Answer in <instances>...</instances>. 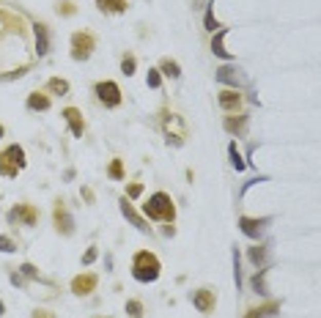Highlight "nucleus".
I'll return each mask as SVG.
<instances>
[{
	"instance_id": "f257e3e1",
	"label": "nucleus",
	"mask_w": 321,
	"mask_h": 318,
	"mask_svg": "<svg viewBox=\"0 0 321 318\" xmlns=\"http://www.w3.org/2000/svg\"><path fill=\"white\" fill-rule=\"evenodd\" d=\"M132 274H135L138 283H154L159 277V261H157L154 252H148V250L138 252L135 261H132Z\"/></svg>"
},
{
	"instance_id": "f03ea898",
	"label": "nucleus",
	"mask_w": 321,
	"mask_h": 318,
	"mask_svg": "<svg viewBox=\"0 0 321 318\" xmlns=\"http://www.w3.org/2000/svg\"><path fill=\"white\" fill-rule=\"evenodd\" d=\"M143 211L148 214L151 220H167L171 222L176 217V209H173V201L167 197L165 192H157L148 197V203H143Z\"/></svg>"
},
{
	"instance_id": "7ed1b4c3",
	"label": "nucleus",
	"mask_w": 321,
	"mask_h": 318,
	"mask_svg": "<svg viewBox=\"0 0 321 318\" xmlns=\"http://www.w3.org/2000/svg\"><path fill=\"white\" fill-rule=\"evenodd\" d=\"M25 168V151H22L20 146H9L0 154V173L3 176H17V173Z\"/></svg>"
},
{
	"instance_id": "20e7f679",
	"label": "nucleus",
	"mask_w": 321,
	"mask_h": 318,
	"mask_svg": "<svg viewBox=\"0 0 321 318\" xmlns=\"http://www.w3.org/2000/svg\"><path fill=\"white\" fill-rule=\"evenodd\" d=\"M93 52V36L91 33H74L71 36V58L74 61H88Z\"/></svg>"
},
{
	"instance_id": "39448f33",
	"label": "nucleus",
	"mask_w": 321,
	"mask_h": 318,
	"mask_svg": "<svg viewBox=\"0 0 321 318\" xmlns=\"http://www.w3.org/2000/svg\"><path fill=\"white\" fill-rule=\"evenodd\" d=\"M36 220H39V214L33 206H28V203H17L14 209L9 211V222L11 225H36Z\"/></svg>"
},
{
	"instance_id": "423d86ee",
	"label": "nucleus",
	"mask_w": 321,
	"mask_h": 318,
	"mask_svg": "<svg viewBox=\"0 0 321 318\" xmlns=\"http://www.w3.org/2000/svg\"><path fill=\"white\" fill-rule=\"evenodd\" d=\"M96 96H99L102 105H107V107H118L121 105V91H118V85L116 83H99L96 85Z\"/></svg>"
},
{
	"instance_id": "0eeeda50",
	"label": "nucleus",
	"mask_w": 321,
	"mask_h": 318,
	"mask_svg": "<svg viewBox=\"0 0 321 318\" xmlns=\"http://www.w3.org/2000/svg\"><path fill=\"white\" fill-rule=\"evenodd\" d=\"M217 83L231 85V88L236 91L239 85H247V77H244L236 66H222V69H217Z\"/></svg>"
},
{
	"instance_id": "6e6552de",
	"label": "nucleus",
	"mask_w": 321,
	"mask_h": 318,
	"mask_svg": "<svg viewBox=\"0 0 321 318\" xmlns=\"http://www.w3.org/2000/svg\"><path fill=\"white\" fill-rule=\"evenodd\" d=\"M269 225V217H263V220H250V217H242L239 220V228H242V233L244 236H250V239H258L263 233V228Z\"/></svg>"
},
{
	"instance_id": "1a4fd4ad",
	"label": "nucleus",
	"mask_w": 321,
	"mask_h": 318,
	"mask_svg": "<svg viewBox=\"0 0 321 318\" xmlns=\"http://www.w3.org/2000/svg\"><path fill=\"white\" fill-rule=\"evenodd\" d=\"M214 302H217V299H214V291H195V293H192V305H195L198 310H200V313H212V310H214Z\"/></svg>"
},
{
	"instance_id": "9d476101",
	"label": "nucleus",
	"mask_w": 321,
	"mask_h": 318,
	"mask_svg": "<svg viewBox=\"0 0 321 318\" xmlns=\"http://www.w3.org/2000/svg\"><path fill=\"white\" fill-rule=\"evenodd\" d=\"M121 214H124V217H126V220H129V222H132V225H135V228H138V230H143V233H148V225H146V222H143V217H140V214H138V211H135V209H132V203H129V201H126V197H124V201H121Z\"/></svg>"
},
{
	"instance_id": "9b49d317",
	"label": "nucleus",
	"mask_w": 321,
	"mask_h": 318,
	"mask_svg": "<svg viewBox=\"0 0 321 318\" xmlns=\"http://www.w3.org/2000/svg\"><path fill=\"white\" fill-rule=\"evenodd\" d=\"M93 288H96V277H93V274L74 277V283H71V291H74L77 296H85V293H91Z\"/></svg>"
},
{
	"instance_id": "f8f14e48",
	"label": "nucleus",
	"mask_w": 321,
	"mask_h": 318,
	"mask_svg": "<svg viewBox=\"0 0 321 318\" xmlns=\"http://www.w3.org/2000/svg\"><path fill=\"white\" fill-rule=\"evenodd\" d=\"M63 118L69 121L71 134H74V137H83V115H80V110L77 107H66V110H63Z\"/></svg>"
},
{
	"instance_id": "ddd939ff",
	"label": "nucleus",
	"mask_w": 321,
	"mask_h": 318,
	"mask_svg": "<svg viewBox=\"0 0 321 318\" xmlns=\"http://www.w3.org/2000/svg\"><path fill=\"white\" fill-rule=\"evenodd\" d=\"M33 33H36V50L39 55H47L50 52V33H47V25H33Z\"/></svg>"
},
{
	"instance_id": "4468645a",
	"label": "nucleus",
	"mask_w": 321,
	"mask_h": 318,
	"mask_svg": "<svg viewBox=\"0 0 321 318\" xmlns=\"http://www.w3.org/2000/svg\"><path fill=\"white\" fill-rule=\"evenodd\" d=\"M225 33H228V30H220V33L217 36H214V42H212V52L214 55H220V58H231V52L225 50V44H222V38H225Z\"/></svg>"
},
{
	"instance_id": "2eb2a0df",
	"label": "nucleus",
	"mask_w": 321,
	"mask_h": 318,
	"mask_svg": "<svg viewBox=\"0 0 321 318\" xmlns=\"http://www.w3.org/2000/svg\"><path fill=\"white\" fill-rule=\"evenodd\" d=\"M220 105L225 107V110H236L239 107V93L231 88V91H225V93H220Z\"/></svg>"
},
{
	"instance_id": "dca6fc26",
	"label": "nucleus",
	"mask_w": 321,
	"mask_h": 318,
	"mask_svg": "<svg viewBox=\"0 0 321 318\" xmlns=\"http://www.w3.org/2000/svg\"><path fill=\"white\" fill-rule=\"evenodd\" d=\"M55 222H58V230H63V233H71L74 230V225H71V217L63 209L55 211Z\"/></svg>"
},
{
	"instance_id": "f3484780",
	"label": "nucleus",
	"mask_w": 321,
	"mask_h": 318,
	"mask_svg": "<svg viewBox=\"0 0 321 318\" xmlns=\"http://www.w3.org/2000/svg\"><path fill=\"white\" fill-rule=\"evenodd\" d=\"M28 107L30 110H47V107H50V99L42 96V93H30V96H28Z\"/></svg>"
},
{
	"instance_id": "a211bd4d",
	"label": "nucleus",
	"mask_w": 321,
	"mask_h": 318,
	"mask_svg": "<svg viewBox=\"0 0 321 318\" xmlns=\"http://www.w3.org/2000/svg\"><path fill=\"white\" fill-rule=\"evenodd\" d=\"M96 6H99L102 11H124L126 9L124 0H96Z\"/></svg>"
},
{
	"instance_id": "6ab92c4d",
	"label": "nucleus",
	"mask_w": 321,
	"mask_h": 318,
	"mask_svg": "<svg viewBox=\"0 0 321 318\" xmlns=\"http://www.w3.org/2000/svg\"><path fill=\"white\" fill-rule=\"evenodd\" d=\"M228 154H231V165H234L236 170H244L247 168V162L242 159V154L236 151V143H231V146H228Z\"/></svg>"
},
{
	"instance_id": "aec40b11",
	"label": "nucleus",
	"mask_w": 321,
	"mask_h": 318,
	"mask_svg": "<svg viewBox=\"0 0 321 318\" xmlns=\"http://www.w3.org/2000/svg\"><path fill=\"white\" fill-rule=\"evenodd\" d=\"M47 88H50L52 93H61V96H63V93H69V83H66V80H58V77H55V80H50V83H47Z\"/></svg>"
},
{
	"instance_id": "412c9836",
	"label": "nucleus",
	"mask_w": 321,
	"mask_h": 318,
	"mask_svg": "<svg viewBox=\"0 0 321 318\" xmlns=\"http://www.w3.org/2000/svg\"><path fill=\"white\" fill-rule=\"evenodd\" d=\"M162 71H165L167 77H179V74H181L179 63H176V61H171V58H165V61H162Z\"/></svg>"
},
{
	"instance_id": "4be33fe9",
	"label": "nucleus",
	"mask_w": 321,
	"mask_h": 318,
	"mask_svg": "<svg viewBox=\"0 0 321 318\" xmlns=\"http://www.w3.org/2000/svg\"><path fill=\"white\" fill-rule=\"evenodd\" d=\"M263 277H267V269H261V274H255V280H253V288L258 291V293H263V296H267V283H263Z\"/></svg>"
},
{
	"instance_id": "5701e85b",
	"label": "nucleus",
	"mask_w": 321,
	"mask_h": 318,
	"mask_svg": "<svg viewBox=\"0 0 321 318\" xmlns=\"http://www.w3.org/2000/svg\"><path fill=\"white\" fill-rule=\"evenodd\" d=\"M263 258H267V247H250V261L255 266L263 264Z\"/></svg>"
},
{
	"instance_id": "b1692460",
	"label": "nucleus",
	"mask_w": 321,
	"mask_h": 318,
	"mask_svg": "<svg viewBox=\"0 0 321 318\" xmlns=\"http://www.w3.org/2000/svg\"><path fill=\"white\" fill-rule=\"evenodd\" d=\"M234 280H236V291L242 288V269H239V250L234 247Z\"/></svg>"
},
{
	"instance_id": "393cba45",
	"label": "nucleus",
	"mask_w": 321,
	"mask_h": 318,
	"mask_svg": "<svg viewBox=\"0 0 321 318\" xmlns=\"http://www.w3.org/2000/svg\"><path fill=\"white\" fill-rule=\"evenodd\" d=\"M272 310H277V305H269V307L250 310V315H244V318H263V315H272Z\"/></svg>"
},
{
	"instance_id": "a878e982",
	"label": "nucleus",
	"mask_w": 321,
	"mask_h": 318,
	"mask_svg": "<svg viewBox=\"0 0 321 318\" xmlns=\"http://www.w3.org/2000/svg\"><path fill=\"white\" fill-rule=\"evenodd\" d=\"M126 313H129L132 318H140L143 315V305H140V302H135V299L126 302Z\"/></svg>"
},
{
	"instance_id": "bb28decb",
	"label": "nucleus",
	"mask_w": 321,
	"mask_h": 318,
	"mask_svg": "<svg viewBox=\"0 0 321 318\" xmlns=\"http://www.w3.org/2000/svg\"><path fill=\"white\" fill-rule=\"evenodd\" d=\"M14 250H17V244L9 236H0V252H14Z\"/></svg>"
},
{
	"instance_id": "cd10ccee",
	"label": "nucleus",
	"mask_w": 321,
	"mask_h": 318,
	"mask_svg": "<svg viewBox=\"0 0 321 318\" xmlns=\"http://www.w3.org/2000/svg\"><path fill=\"white\" fill-rule=\"evenodd\" d=\"M121 69H124V74H135V58L132 55H126V58L121 61Z\"/></svg>"
},
{
	"instance_id": "c85d7f7f",
	"label": "nucleus",
	"mask_w": 321,
	"mask_h": 318,
	"mask_svg": "<svg viewBox=\"0 0 321 318\" xmlns=\"http://www.w3.org/2000/svg\"><path fill=\"white\" fill-rule=\"evenodd\" d=\"M244 124H247V118L242 115L239 121H228L225 126H228V132H242V129H244Z\"/></svg>"
},
{
	"instance_id": "c756f323",
	"label": "nucleus",
	"mask_w": 321,
	"mask_h": 318,
	"mask_svg": "<svg viewBox=\"0 0 321 318\" xmlns=\"http://www.w3.org/2000/svg\"><path fill=\"white\" fill-rule=\"evenodd\" d=\"M146 83L151 85V88H159V83H162V80H159V71H157V69H151V71H148Z\"/></svg>"
},
{
	"instance_id": "7c9ffc66",
	"label": "nucleus",
	"mask_w": 321,
	"mask_h": 318,
	"mask_svg": "<svg viewBox=\"0 0 321 318\" xmlns=\"http://www.w3.org/2000/svg\"><path fill=\"white\" fill-rule=\"evenodd\" d=\"M214 28H220V25H217V19H214V11H212V9H206V30H212V33H214Z\"/></svg>"
},
{
	"instance_id": "2f4dec72",
	"label": "nucleus",
	"mask_w": 321,
	"mask_h": 318,
	"mask_svg": "<svg viewBox=\"0 0 321 318\" xmlns=\"http://www.w3.org/2000/svg\"><path fill=\"white\" fill-rule=\"evenodd\" d=\"M110 176L113 178H121L124 176V168H121V159H116L113 165H110Z\"/></svg>"
},
{
	"instance_id": "473e14b6",
	"label": "nucleus",
	"mask_w": 321,
	"mask_h": 318,
	"mask_svg": "<svg viewBox=\"0 0 321 318\" xmlns=\"http://www.w3.org/2000/svg\"><path fill=\"white\" fill-rule=\"evenodd\" d=\"M22 274H25V277H30V280H36V277H39L36 266H30V264H22Z\"/></svg>"
},
{
	"instance_id": "72a5a7b5",
	"label": "nucleus",
	"mask_w": 321,
	"mask_h": 318,
	"mask_svg": "<svg viewBox=\"0 0 321 318\" xmlns=\"http://www.w3.org/2000/svg\"><path fill=\"white\" fill-rule=\"evenodd\" d=\"M25 74H28V69H17V71H11V74H0V80H20Z\"/></svg>"
},
{
	"instance_id": "f704fd0d",
	"label": "nucleus",
	"mask_w": 321,
	"mask_h": 318,
	"mask_svg": "<svg viewBox=\"0 0 321 318\" xmlns=\"http://www.w3.org/2000/svg\"><path fill=\"white\" fill-rule=\"evenodd\" d=\"M93 258H96V247H91V250H88L85 255H83V264H85V266H88V264H93Z\"/></svg>"
},
{
	"instance_id": "c9c22d12",
	"label": "nucleus",
	"mask_w": 321,
	"mask_h": 318,
	"mask_svg": "<svg viewBox=\"0 0 321 318\" xmlns=\"http://www.w3.org/2000/svg\"><path fill=\"white\" fill-rule=\"evenodd\" d=\"M140 192H143V187H140V184H132V187H129V197H138Z\"/></svg>"
},
{
	"instance_id": "e433bc0d",
	"label": "nucleus",
	"mask_w": 321,
	"mask_h": 318,
	"mask_svg": "<svg viewBox=\"0 0 321 318\" xmlns=\"http://www.w3.org/2000/svg\"><path fill=\"white\" fill-rule=\"evenodd\" d=\"M11 283H14V285H20V288H22V285H25V280H22L20 274H11Z\"/></svg>"
},
{
	"instance_id": "4c0bfd02",
	"label": "nucleus",
	"mask_w": 321,
	"mask_h": 318,
	"mask_svg": "<svg viewBox=\"0 0 321 318\" xmlns=\"http://www.w3.org/2000/svg\"><path fill=\"white\" fill-rule=\"evenodd\" d=\"M0 315H3V302H0Z\"/></svg>"
},
{
	"instance_id": "58836bf2",
	"label": "nucleus",
	"mask_w": 321,
	"mask_h": 318,
	"mask_svg": "<svg viewBox=\"0 0 321 318\" xmlns=\"http://www.w3.org/2000/svg\"><path fill=\"white\" fill-rule=\"evenodd\" d=\"M0 137H3V126H0Z\"/></svg>"
}]
</instances>
